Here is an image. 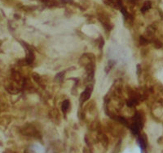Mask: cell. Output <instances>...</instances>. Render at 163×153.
I'll return each mask as SVG.
<instances>
[{
  "instance_id": "277c9868",
  "label": "cell",
  "mask_w": 163,
  "mask_h": 153,
  "mask_svg": "<svg viewBox=\"0 0 163 153\" xmlns=\"http://www.w3.org/2000/svg\"><path fill=\"white\" fill-rule=\"evenodd\" d=\"M150 8V3L149 2H148V3H146L144 6L143 7V8H142V12L144 13V12H145L146 10H148V9Z\"/></svg>"
},
{
  "instance_id": "3957f363",
  "label": "cell",
  "mask_w": 163,
  "mask_h": 153,
  "mask_svg": "<svg viewBox=\"0 0 163 153\" xmlns=\"http://www.w3.org/2000/svg\"><path fill=\"white\" fill-rule=\"evenodd\" d=\"M69 101L66 100L64 101V102L62 103V106H61V108H62V111L64 112H66V111L69 109Z\"/></svg>"
},
{
  "instance_id": "7a4b0ae2",
  "label": "cell",
  "mask_w": 163,
  "mask_h": 153,
  "mask_svg": "<svg viewBox=\"0 0 163 153\" xmlns=\"http://www.w3.org/2000/svg\"><path fill=\"white\" fill-rule=\"evenodd\" d=\"M91 92H92V87L88 86V87L86 88V89L84 90V92L81 94V97H80L81 102H86V100H88L89 97H90V94H91Z\"/></svg>"
},
{
  "instance_id": "6da1fadb",
  "label": "cell",
  "mask_w": 163,
  "mask_h": 153,
  "mask_svg": "<svg viewBox=\"0 0 163 153\" xmlns=\"http://www.w3.org/2000/svg\"><path fill=\"white\" fill-rule=\"evenodd\" d=\"M142 118L140 116V115L139 113L135 114V118H134L133 123L131 126V129L133 132V134H138L140 131V129L142 127Z\"/></svg>"
}]
</instances>
